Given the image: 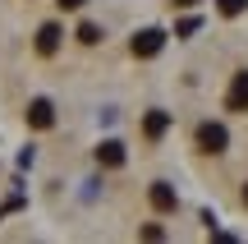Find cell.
Returning a JSON list of instances; mask_svg holds the SVG:
<instances>
[{
	"label": "cell",
	"mask_w": 248,
	"mask_h": 244,
	"mask_svg": "<svg viewBox=\"0 0 248 244\" xmlns=\"http://www.w3.org/2000/svg\"><path fill=\"white\" fill-rule=\"evenodd\" d=\"M129 51H133V60H156V55L166 51V33H161V28H142V33H133Z\"/></svg>",
	"instance_id": "cell-1"
},
{
	"label": "cell",
	"mask_w": 248,
	"mask_h": 244,
	"mask_svg": "<svg viewBox=\"0 0 248 244\" xmlns=\"http://www.w3.org/2000/svg\"><path fill=\"white\" fill-rule=\"evenodd\" d=\"M198 147L212 152V157H221L225 147H230V129H225L221 120H202V125H198Z\"/></svg>",
	"instance_id": "cell-2"
},
{
	"label": "cell",
	"mask_w": 248,
	"mask_h": 244,
	"mask_svg": "<svg viewBox=\"0 0 248 244\" xmlns=\"http://www.w3.org/2000/svg\"><path fill=\"white\" fill-rule=\"evenodd\" d=\"M23 115H28V125H32V129H51V125H55V106H51V97H32Z\"/></svg>",
	"instance_id": "cell-3"
},
{
	"label": "cell",
	"mask_w": 248,
	"mask_h": 244,
	"mask_svg": "<svg viewBox=\"0 0 248 244\" xmlns=\"http://www.w3.org/2000/svg\"><path fill=\"white\" fill-rule=\"evenodd\" d=\"M147 198H152V208H156V212H175L179 208V194H175V184H170V180H152Z\"/></svg>",
	"instance_id": "cell-4"
},
{
	"label": "cell",
	"mask_w": 248,
	"mask_h": 244,
	"mask_svg": "<svg viewBox=\"0 0 248 244\" xmlns=\"http://www.w3.org/2000/svg\"><path fill=\"white\" fill-rule=\"evenodd\" d=\"M124 162H129V152H124L120 138H101V147H97V166H106V171H120Z\"/></svg>",
	"instance_id": "cell-5"
},
{
	"label": "cell",
	"mask_w": 248,
	"mask_h": 244,
	"mask_svg": "<svg viewBox=\"0 0 248 244\" xmlns=\"http://www.w3.org/2000/svg\"><path fill=\"white\" fill-rule=\"evenodd\" d=\"M60 42H64V28L60 23H42V28H37V55H55V51H60Z\"/></svg>",
	"instance_id": "cell-6"
},
{
	"label": "cell",
	"mask_w": 248,
	"mask_h": 244,
	"mask_svg": "<svg viewBox=\"0 0 248 244\" xmlns=\"http://www.w3.org/2000/svg\"><path fill=\"white\" fill-rule=\"evenodd\" d=\"M166 129H170V111H147V115H142V138H147V143H161Z\"/></svg>",
	"instance_id": "cell-7"
},
{
	"label": "cell",
	"mask_w": 248,
	"mask_h": 244,
	"mask_svg": "<svg viewBox=\"0 0 248 244\" xmlns=\"http://www.w3.org/2000/svg\"><path fill=\"white\" fill-rule=\"evenodd\" d=\"M225 111H248V69L234 74L230 92H225Z\"/></svg>",
	"instance_id": "cell-8"
},
{
	"label": "cell",
	"mask_w": 248,
	"mask_h": 244,
	"mask_svg": "<svg viewBox=\"0 0 248 244\" xmlns=\"http://www.w3.org/2000/svg\"><path fill=\"white\" fill-rule=\"evenodd\" d=\"M74 37H78L83 46H97V42H101V37H106V33H101V28H97V23H92V18H88V23H78V33H74Z\"/></svg>",
	"instance_id": "cell-9"
},
{
	"label": "cell",
	"mask_w": 248,
	"mask_h": 244,
	"mask_svg": "<svg viewBox=\"0 0 248 244\" xmlns=\"http://www.w3.org/2000/svg\"><path fill=\"white\" fill-rule=\"evenodd\" d=\"M216 9H221L225 18H239L244 9H248V0H216Z\"/></svg>",
	"instance_id": "cell-10"
},
{
	"label": "cell",
	"mask_w": 248,
	"mask_h": 244,
	"mask_svg": "<svg viewBox=\"0 0 248 244\" xmlns=\"http://www.w3.org/2000/svg\"><path fill=\"white\" fill-rule=\"evenodd\" d=\"M198 28H202V18H198V14H188V18H179V23H175V37H193Z\"/></svg>",
	"instance_id": "cell-11"
},
{
	"label": "cell",
	"mask_w": 248,
	"mask_h": 244,
	"mask_svg": "<svg viewBox=\"0 0 248 244\" xmlns=\"http://www.w3.org/2000/svg\"><path fill=\"white\" fill-rule=\"evenodd\" d=\"M55 5H60V9H83L88 0H55Z\"/></svg>",
	"instance_id": "cell-12"
},
{
	"label": "cell",
	"mask_w": 248,
	"mask_h": 244,
	"mask_svg": "<svg viewBox=\"0 0 248 244\" xmlns=\"http://www.w3.org/2000/svg\"><path fill=\"white\" fill-rule=\"evenodd\" d=\"M170 5H175V9H193L198 0H170Z\"/></svg>",
	"instance_id": "cell-13"
},
{
	"label": "cell",
	"mask_w": 248,
	"mask_h": 244,
	"mask_svg": "<svg viewBox=\"0 0 248 244\" xmlns=\"http://www.w3.org/2000/svg\"><path fill=\"white\" fill-rule=\"evenodd\" d=\"M239 203H244V208H248V184H244V189H239Z\"/></svg>",
	"instance_id": "cell-14"
}]
</instances>
